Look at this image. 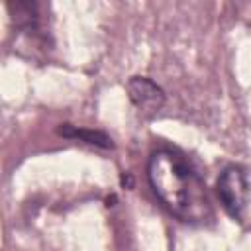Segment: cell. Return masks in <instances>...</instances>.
Wrapping results in <instances>:
<instances>
[{"label": "cell", "mask_w": 251, "mask_h": 251, "mask_svg": "<svg viewBox=\"0 0 251 251\" xmlns=\"http://www.w3.org/2000/svg\"><path fill=\"white\" fill-rule=\"evenodd\" d=\"M59 133L65 135V137H80L84 139L86 143H94V145H100V147H112V139L102 133V131H92V129H76L73 127L71 124H65L63 127H59Z\"/></svg>", "instance_id": "277c9868"}, {"label": "cell", "mask_w": 251, "mask_h": 251, "mask_svg": "<svg viewBox=\"0 0 251 251\" xmlns=\"http://www.w3.org/2000/svg\"><path fill=\"white\" fill-rule=\"evenodd\" d=\"M127 94L135 108L143 114H155L165 104L163 88L147 76H133L127 82Z\"/></svg>", "instance_id": "3957f363"}, {"label": "cell", "mask_w": 251, "mask_h": 251, "mask_svg": "<svg viewBox=\"0 0 251 251\" xmlns=\"http://www.w3.org/2000/svg\"><path fill=\"white\" fill-rule=\"evenodd\" d=\"M147 180L163 208L184 224L212 220V204L198 171L171 147L155 149L147 159Z\"/></svg>", "instance_id": "6da1fadb"}, {"label": "cell", "mask_w": 251, "mask_h": 251, "mask_svg": "<svg viewBox=\"0 0 251 251\" xmlns=\"http://www.w3.org/2000/svg\"><path fill=\"white\" fill-rule=\"evenodd\" d=\"M247 175L241 165H227L222 169L216 180V192L220 198L222 208L227 212L229 218L241 220L245 200H247Z\"/></svg>", "instance_id": "7a4b0ae2"}]
</instances>
